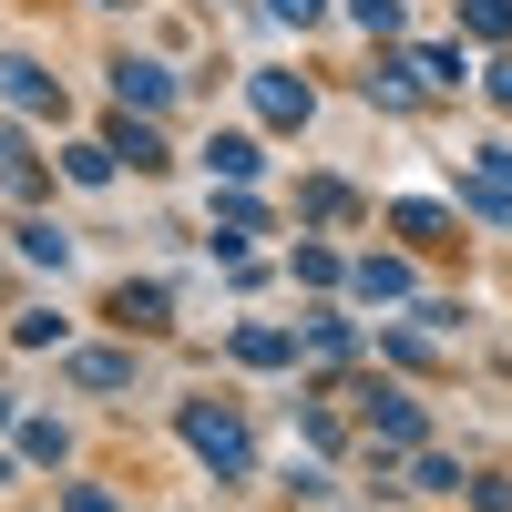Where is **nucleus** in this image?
Returning <instances> with one entry per match:
<instances>
[{"label":"nucleus","mask_w":512,"mask_h":512,"mask_svg":"<svg viewBox=\"0 0 512 512\" xmlns=\"http://www.w3.org/2000/svg\"><path fill=\"white\" fill-rule=\"evenodd\" d=\"M175 431H185V451L205 461V472H226V482H236L246 461H256V441H246V420H236L226 400H185V410H175Z\"/></svg>","instance_id":"obj_1"},{"label":"nucleus","mask_w":512,"mask_h":512,"mask_svg":"<svg viewBox=\"0 0 512 512\" xmlns=\"http://www.w3.org/2000/svg\"><path fill=\"white\" fill-rule=\"evenodd\" d=\"M349 400H369V451H410L420 441V400H400V390H349Z\"/></svg>","instance_id":"obj_2"},{"label":"nucleus","mask_w":512,"mask_h":512,"mask_svg":"<svg viewBox=\"0 0 512 512\" xmlns=\"http://www.w3.org/2000/svg\"><path fill=\"white\" fill-rule=\"evenodd\" d=\"M246 93H256V113H267V123H277V134H297V123H308V113H318V103H308V82H287V72H256V82H246Z\"/></svg>","instance_id":"obj_3"},{"label":"nucleus","mask_w":512,"mask_h":512,"mask_svg":"<svg viewBox=\"0 0 512 512\" xmlns=\"http://www.w3.org/2000/svg\"><path fill=\"white\" fill-rule=\"evenodd\" d=\"M0 93H11L21 113H62V82H52V72H41V62H21V52H11V62H0Z\"/></svg>","instance_id":"obj_4"},{"label":"nucleus","mask_w":512,"mask_h":512,"mask_svg":"<svg viewBox=\"0 0 512 512\" xmlns=\"http://www.w3.org/2000/svg\"><path fill=\"white\" fill-rule=\"evenodd\" d=\"M113 93L144 103V113H164V103H175V72H164V62H113Z\"/></svg>","instance_id":"obj_5"},{"label":"nucleus","mask_w":512,"mask_h":512,"mask_svg":"<svg viewBox=\"0 0 512 512\" xmlns=\"http://www.w3.org/2000/svg\"><path fill=\"white\" fill-rule=\"evenodd\" d=\"M349 287L369 297V308H400V297H410V267H400V256H359V267H349Z\"/></svg>","instance_id":"obj_6"},{"label":"nucleus","mask_w":512,"mask_h":512,"mask_svg":"<svg viewBox=\"0 0 512 512\" xmlns=\"http://www.w3.org/2000/svg\"><path fill=\"white\" fill-rule=\"evenodd\" d=\"M72 379L82 390H134V349H72Z\"/></svg>","instance_id":"obj_7"},{"label":"nucleus","mask_w":512,"mask_h":512,"mask_svg":"<svg viewBox=\"0 0 512 512\" xmlns=\"http://www.w3.org/2000/svg\"><path fill=\"white\" fill-rule=\"evenodd\" d=\"M297 216H308V226H349V216H359V195L318 175V185H297Z\"/></svg>","instance_id":"obj_8"},{"label":"nucleus","mask_w":512,"mask_h":512,"mask_svg":"<svg viewBox=\"0 0 512 512\" xmlns=\"http://www.w3.org/2000/svg\"><path fill=\"white\" fill-rule=\"evenodd\" d=\"M236 359H246V369H287L297 338H287V328H236Z\"/></svg>","instance_id":"obj_9"},{"label":"nucleus","mask_w":512,"mask_h":512,"mask_svg":"<svg viewBox=\"0 0 512 512\" xmlns=\"http://www.w3.org/2000/svg\"><path fill=\"white\" fill-rule=\"evenodd\" d=\"M461 72H472V62H461V52H441V41H431V52H410V82H420V93H451Z\"/></svg>","instance_id":"obj_10"},{"label":"nucleus","mask_w":512,"mask_h":512,"mask_svg":"<svg viewBox=\"0 0 512 512\" xmlns=\"http://www.w3.org/2000/svg\"><path fill=\"white\" fill-rule=\"evenodd\" d=\"M113 154H134V164H164V134H154V123H134V103H123V123H113Z\"/></svg>","instance_id":"obj_11"},{"label":"nucleus","mask_w":512,"mask_h":512,"mask_svg":"<svg viewBox=\"0 0 512 512\" xmlns=\"http://www.w3.org/2000/svg\"><path fill=\"white\" fill-rule=\"evenodd\" d=\"M410 246H451V216H441V205H400V216H390Z\"/></svg>","instance_id":"obj_12"},{"label":"nucleus","mask_w":512,"mask_h":512,"mask_svg":"<svg viewBox=\"0 0 512 512\" xmlns=\"http://www.w3.org/2000/svg\"><path fill=\"white\" fill-rule=\"evenodd\" d=\"M21 256H31V267H62V256H72V236H62L52 216H31V226H21Z\"/></svg>","instance_id":"obj_13"},{"label":"nucleus","mask_w":512,"mask_h":512,"mask_svg":"<svg viewBox=\"0 0 512 512\" xmlns=\"http://www.w3.org/2000/svg\"><path fill=\"white\" fill-rule=\"evenodd\" d=\"M205 164H216L226 185H246V175H256V144H246V134H216V144H205Z\"/></svg>","instance_id":"obj_14"},{"label":"nucleus","mask_w":512,"mask_h":512,"mask_svg":"<svg viewBox=\"0 0 512 512\" xmlns=\"http://www.w3.org/2000/svg\"><path fill=\"white\" fill-rule=\"evenodd\" d=\"M113 318H123V328H164V287H123Z\"/></svg>","instance_id":"obj_15"},{"label":"nucleus","mask_w":512,"mask_h":512,"mask_svg":"<svg viewBox=\"0 0 512 512\" xmlns=\"http://www.w3.org/2000/svg\"><path fill=\"white\" fill-rule=\"evenodd\" d=\"M62 164H72V185H113V164H123V154H113V144H72Z\"/></svg>","instance_id":"obj_16"},{"label":"nucleus","mask_w":512,"mask_h":512,"mask_svg":"<svg viewBox=\"0 0 512 512\" xmlns=\"http://www.w3.org/2000/svg\"><path fill=\"white\" fill-rule=\"evenodd\" d=\"M0 185H11V195H31L41 175H31V154H21V134H11V123H0Z\"/></svg>","instance_id":"obj_17"},{"label":"nucleus","mask_w":512,"mask_h":512,"mask_svg":"<svg viewBox=\"0 0 512 512\" xmlns=\"http://www.w3.org/2000/svg\"><path fill=\"white\" fill-rule=\"evenodd\" d=\"M461 21H472L482 41H512V0H461Z\"/></svg>","instance_id":"obj_18"},{"label":"nucleus","mask_w":512,"mask_h":512,"mask_svg":"<svg viewBox=\"0 0 512 512\" xmlns=\"http://www.w3.org/2000/svg\"><path fill=\"white\" fill-rule=\"evenodd\" d=\"M246 236H256V205L226 195V205H216V246H246Z\"/></svg>","instance_id":"obj_19"},{"label":"nucleus","mask_w":512,"mask_h":512,"mask_svg":"<svg viewBox=\"0 0 512 512\" xmlns=\"http://www.w3.org/2000/svg\"><path fill=\"white\" fill-rule=\"evenodd\" d=\"M308 349H318V359H349V349H359V328H349V318H318V328H308Z\"/></svg>","instance_id":"obj_20"},{"label":"nucleus","mask_w":512,"mask_h":512,"mask_svg":"<svg viewBox=\"0 0 512 512\" xmlns=\"http://www.w3.org/2000/svg\"><path fill=\"white\" fill-rule=\"evenodd\" d=\"M410 482H420V492H461V461H441V451H420V461H410Z\"/></svg>","instance_id":"obj_21"},{"label":"nucleus","mask_w":512,"mask_h":512,"mask_svg":"<svg viewBox=\"0 0 512 512\" xmlns=\"http://www.w3.org/2000/svg\"><path fill=\"white\" fill-rule=\"evenodd\" d=\"M297 277H308V287H338L349 267H338V246H297Z\"/></svg>","instance_id":"obj_22"},{"label":"nucleus","mask_w":512,"mask_h":512,"mask_svg":"<svg viewBox=\"0 0 512 512\" xmlns=\"http://www.w3.org/2000/svg\"><path fill=\"white\" fill-rule=\"evenodd\" d=\"M379 349H390L400 369H431V338H420V328H390V338H379Z\"/></svg>","instance_id":"obj_23"},{"label":"nucleus","mask_w":512,"mask_h":512,"mask_svg":"<svg viewBox=\"0 0 512 512\" xmlns=\"http://www.w3.org/2000/svg\"><path fill=\"white\" fill-rule=\"evenodd\" d=\"M11 338H21V349H62V318H52V308H31V318H21Z\"/></svg>","instance_id":"obj_24"},{"label":"nucleus","mask_w":512,"mask_h":512,"mask_svg":"<svg viewBox=\"0 0 512 512\" xmlns=\"http://www.w3.org/2000/svg\"><path fill=\"white\" fill-rule=\"evenodd\" d=\"M21 451H31V461H62V451H72V441H62V431H52V420H21Z\"/></svg>","instance_id":"obj_25"},{"label":"nucleus","mask_w":512,"mask_h":512,"mask_svg":"<svg viewBox=\"0 0 512 512\" xmlns=\"http://www.w3.org/2000/svg\"><path fill=\"white\" fill-rule=\"evenodd\" d=\"M349 11H359L369 31H400V0H349Z\"/></svg>","instance_id":"obj_26"},{"label":"nucleus","mask_w":512,"mask_h":512,"mask_svg":"<svg viewBox=\"0 0 512 512\" xmlns=\"http://www.w3.org/2000/svg\"><path fill=\"white\" fill-rule=\"evenodd\" d=\"M62 512H113V492H93V482H72V492H62Z\"/></svg>","instance_id":"obj_27"},{"label":"nucleus","mask_w":512,"mask_h":512,"mask_svg":"<svg viewBox=\"0 0 512 512\" xmlns=\"http://www.w3.org/2000/svg\"><path fill=\"white\" fill-rule=\"evenodd\" d=\"M267 11H277V21H297V31H308V21H318V0H267Z\"/></svg>","instance_id":"obj_28"},{"label":"nucleus","mask_w":512,"mask_h":512,"mask_svg":"<svg viewBox=\"0 0 512 512\" xmlns=\"http://www.w3.org/2000/svg\"><path fill=\"white\" fill-rule=\"evenodd\" d=\"M492 103H502V113H512V62H492Z\"/></svg>","instance_id":"obj_29"},{"label":"nucleus","mask_w":512,"mask_h":512,"mask_svg":"<svg viewBox=\"0 0 512 512\" xmlns=\"http://www.w3.org/2000/svg\"><path fill=\"white\" fill-rule=\"evenodd\" d=\"M0 431H11V390H0Z\"/></svg>","instance_id":"obj_30"},{"label":"nucleus","mask_w":512,"mask_h":512,"mask_svg":"<svg viewBox=\"0 0 512 512\" xmlns=\"http://www.w3.org/2000/svg\"><path fill=\"white\" fill-rule=\"evenodd\" d=\"M93 11H113V0H93Z\"/></svg>","instance_id":"obj_31"}]
</instances>
